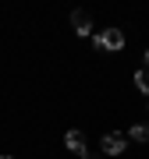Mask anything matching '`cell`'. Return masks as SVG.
<instances>
[{
  "mask_svg": "<svg viewBox=\"0 0 149 159\" xmlns=\"http://www.w3.org/2000/svg\"><path fill=\"white\" fill-rule=\"evenodd\" d=\"M135 85H138V92H146V96H149V67L135 71Z\"/></svg>",
  "mask_w": 149,
  "mask_h": 159,
  "instance_id": "8992f818",
  "label": "cell"
},
{
  "mask_svg": "<svg viewBox=\"0 0 149 159\" xmlns=\"http://www.w3.org/2000/svg\"><path fill=\"white\" fill-rule=\"evenodd\" d=\"M4 159H11V156H4Z\"/></svg>",
  "mask_w": 149,
  "mask_h": 159,
  "instance_id": "9c48e42d",
  "label": "cell"
},
{
  "mask_svg": "<svg viewBox=\"0 0 149 159\" xmlns=\"http://www.w3.org/2000/svg\"><path fill=\"white\" fill-rule=\"evenodd\" d=\"M128 148V134L124 131H110V134H103V152L107 156H121Z\"/></svg>",
  "mask_w": 149,
  "mask_h": 159,
  "instance_id": "7a4b0ae2",
  "label": "cell"
},
{
  "mask_svg": "<svg viewBox=\"0 0 149 159\" xmlns=\"http://www.w3.org/2000/svg\"><path fill=\"white\" fill-rule=\"evenodd\" d=\"M71 25H74L78 35H89V32H92V18H89L85 11H74V14H71Z\"/></svg>",
  "mask_w": 149,
  "mask_h": 159,
  "instance_id": "277c9868",
  "label": "cell"
},
{
  "mask_svg": "<svg viewBox=\"0 0 149 159\" xmlns=\"http://www.w3.org/2000/svg\"><path fill=\"white\" fill-rule=\"evenodd\" d=\"M146 67H149V50H146Z\"/></svg>",
  "mask_w": 149,
  "mask_h": 159,
  "instance_id": "52a82bcc",
  "label": "cell"
},
{
  "mask_svg": "<svg viewBox=\"0 0 149 159\" xmlns=\"http://www.w3.org/2000/svg\"><path fill=\"white\" fill-rule=\"evenodd\" d=\"M82 159H96V156H82Z\"/></svg>",
  "mask_w": 149,
  "mask_h": 159,
  "instance_id": "ba28073f",
  "label": "cell"
},
{
  "mask_svg": "<svg viewBox=\"0 0 149 159\" xmlns=\"http://www.w3.org/2000/svg\"><path fill=\"white\" fill-rule=\"evenodd\" d=\"M92 46L96 50H121L124 46V32L121 29H103L99 35H92Z\"/></svg>",
  "mask_w": 149,
  "mask_h": 159,
  "instance_id": "6da1fadb",
  "label": "cell"
},
{
  "mask_svg": "<svg viewBox=\"0 0 149 159\" xmlns=\"http://www.w3.org/2000/svg\"><path fill=\"white\" fill-rule=\"evenodd\" d=\"M64 145H68L71 152L85 156V134H82V131H68V134H64Z\"/></svg>",
  "mask_w": 149,
  "mask_h": 159,
  "instance_id": "3957f363",
  "label": "cell"
},
{
  "mask_svg": "<svg viewBox=\"0 0 149 159\" xmlns=\"http://www.w3.org/2000/svg\"><path fill=\"white\" fill-rule=\"evenodd\" d=\"M128 142H149V124H135L128 131Z\"/></svg>",
  "mask_w": 149,
  "mask_h": 159,
  "instance_id": "5b68a950",
  "label": "cell"
}]
</instances>
